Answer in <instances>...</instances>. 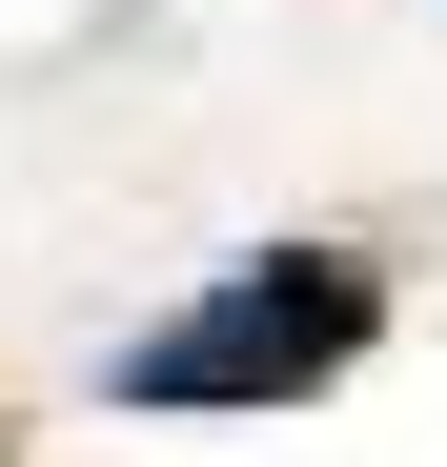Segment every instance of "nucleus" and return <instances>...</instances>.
Listing matches in <instances>:
<instances>
[{
  "label": "nucleus",
  "mask_w": 447,
  "mask_h": 467,
  "mask_svg": "<svg viewBox=\"0 0 447 467\" xmlns=\"http://www.w3.org/2000/svg\"><path fill=\"white\" fill-rule=\"evenodd\" d=\"M366 346H387V265L366 244H265V265H224L203 305H163L122 346V407H306Z\"/></svg>",
  "instance_id": "nucleus-1"
}]
</instances>
